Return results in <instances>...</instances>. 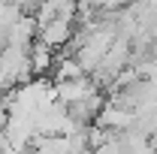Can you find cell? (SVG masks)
Instances as JSON below:
<instances>
[{"instance_id":"cell-1","label":"cell","mask_w":157,"mask_h":154,"mask_svg":"<svg viewBox=\"0 0 157 154\" xmlns=\"http://www.w3.org/2000/svg\"><path fill=\"white\" fill-rule=\"evenodd\" d=\"M70 39V18L67 15H55L52 21L42 24V45L55 48V45H63Z\"/></svg>"}]
</instances>
